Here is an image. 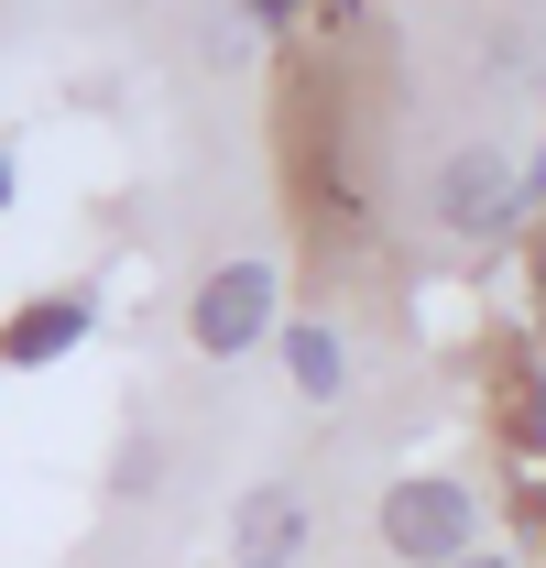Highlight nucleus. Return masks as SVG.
<instances>
[{"instance_id":"nucleus-1","label":"nucleus","mask_w":546,"mask_h":568,"mask_svg":"<svg viewBox=\"0 0 546 568\" xmlns=\"http://www.w3.org/2000/svg\"><path fill=\"white\" fill-rule=\"evenodd\" d=\"M372 536L405 568H459V558H481V493L459 470H394L383 503H372Z\"/></svg>"},{"instance_id":"nucleus-2","label":"nucleus","mask_w":546,"mask_h":568,"mask_svg":"<svg viewBox=\"0 0 546 568\" xmlns=\"http://www.w3.org/2000/svg\"><path fill=\"white\" fill-rule=\"evenodd\" d=\"M186 339H198V361H241L263 339H284V274H273V252L208 263L198 295H186Z\"/></svg>"},{"instance_id":"nucleus-3","label":"nucleus","mask_w":546,"mask_h":568,"mask_svg":"<svg viewBox=\"0 0 546 568\" xmlns=\"http://www.w3.org/2000/svg\"><path fill=\"white\" fill-rule=\"evenodd\" d=\"M426 209H437L448 241H492V230L525 219V164H514L492 132H481V142H448L437 175H426Z\"/></svg>"},{"instance_id":"nucleus-4","label":"nucleus","mask_w":546,"mask_h":568,"mask_svg":"<svg viewBox=\"0 0 546 568\" xmlns=\"http://www.w3.org/2000/svg\"><path fill=\"white\" fill-rule=\"evenodd\" d=\"M306 536H317V503L295 493V481H252V493L230 503V558L241 568H295Z\"/></svg>"},{"instance_id":"nucleus-5","label":"nucleus","mask_w":546,"mask_h":568,"mask_svg":"<svg viewBox=\"0 0 546 568\" xmlns=\"http://www.w3.org/2000/svg\"><path fill=\"white\" fill-rule=\"evenodd\" d=\"M99 328V295H22L11 317H0V372H44V361H67L77 339Z\"/></svg>"},{"instance_id":"nucleus-6","label":"nucleus","mask_w":546,"mask_h":568,"mask_svg":"<svg viewBox=\"0 0 546 568\" xmlns=\"http://www.w3.org/2000/svg\"><path fill=\"white\" fill-rule=\"evenodd\" d=\"M284 383H295L306 405H340V394H350V339H340V317H284Z\"/></svg>"},{"instance_id":"nucleus-7","label":"nucleus","mask_w":546,"mask_h":568,"mask_svg":"<svg viewBox=\"0 0 546 568\" xmlns=\"http://www.w3.org/2000/svg\"><path fill=\"white\" fill-rule=\"evenodd\" d=\"M503 416H514V448H546V372H536V351L525 339H503Z\"/></svg>"},{"instance_id":"nucleus-8","label":"nucleus","mask_w":546,"mask_h":568,"mask_svg":"<svg viewBox=\"0 0 546 568\" xmlns=\"http://www.w3.org/2000/svg\"><path fill=\"white\" fill-rule=\"evenodd\" d=\"M525 209H546V153H536V164H525Z\"/></svg>"},{"instance_id":"nucleus-9","label":"nucleus","mask_w":546,"mask_h":568,"mask_svg":"<svg viewBox=\"0 0 546 568\" xmlns=\"http://www.w3.org/2000/svg\"><path fill=\"white\" fill-rule=\"evenodd\" d=\"M459 568H525V558H503V547H481V558H459Z\"/></svg>"},{"instance_id":"nucleus-10","label":"nucleus","mask_w":546,"mask_h":568,"mask_svg":"<svg viewBox=\"0 0 546 568\" xmlns=\"http://www.w3.org/2000/svg\"><path fill=\"white\" fill-rule=\"evenodd\" d=\"M0 209H11V142H0Z\"/></svg>"}]
</instances>
